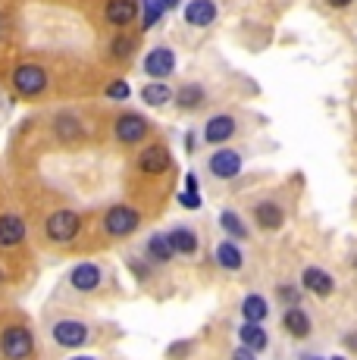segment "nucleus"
<instances>
[{"mask_svg": "<svg viewBox=\"0 0 357 360\" xmlns=\"http://www.w3.org/2000/svg\"><path fill=\"white\" fill-rule=\"evenodd\" d=\"M32 348H35V338L22 326H10L0 335V351H4L6 360H25L32 354Z\"/></svg>", "mask_w": 357, "mask_h": 360, "instance_id": "f257e3e1", "label": "nucleus"}, {"mask_svg": "<svg viewBox=\"0 0 357 360\" xmlns=\"http://www.w3.org/2000/svg\"><path fill=\"white\" fill-rule=\"evenodd\" d=\"M44 85H47V75H44V69L35 66V63H22L16 72H13V88H16L19 94H25V98L41 94Z\"/></svg>", "mask_w": 357, "mask_h": 360, "instance_id": "f03ea898", "label": "nucleus"}, {"mask_svg": "<svg viewBox=\"0 0 357 360\" xmlns=\"http://www.w3.org/2000/svg\"><path fill=\"white\" fill-rule=\"evenodd\" d=\"M79 213L72 210H57L51 219H47V235H51L53 241H72L75 235H79Z\"/></svg>", "mask_w": 357, "mask_h": 360, "instance_id": "7ed1b4c3", "label": "nucleus"}, {"mask_svg": "<svg viewBox=\"0 0 357 360\" xmlns=\"http://www.w3.org/2000/svg\"><path fill=\"white\" fill-rule=\"evenodd\" d=\"M138 223H141V217L132 207H113V210H107V219H104L110 235H129L138 229Z\"/></svg>", "mask_w": 357, "mask_h": 360, "instance_id": "20e7f679", "label": "nucleus"}, {"mask_svg": "<svg viewBox=\"0 0 357 360\" xmlns=\"http://www.w3.org/2000/svg\"><path fill=\"white\" fill-rule=\"evenodd\" d=\"M144 72L154 75V79H167L169 72H176V53L169 47H154L144 57Z\"/></svg>", "mask_w": 357, "mask_h": 360, "instance_id": "39448f33", "label": "nucleus"}, {"mask_svg": "<svg viewBox=\"0 0 357 360\" xmlns=\"http://www.w3.org/2000/svg\"><path fill=\"white\" fill-rule=\"evenodd\" d=\"M144 135H148V122H144V116L126 113V116L116 120V138H119L122 144H138Z\"/></svg>", "mask_w": 357, "mask_h": 360, "instance_id": "423d86ee", "label": "nucleus"}, {"mask_svg": "<svg viewBox=\"0 0 357 360\" xmlns=\"http://www.w3.org/2000/svg\"><path fill=\"white\" fill-rule=\"evenodd\" d=\"M53 338H57V345H63V348H82L88 338V329L75 320H63L53 326Z\"/></svg>", "mask_w": 357, "mask_h": 360, "instance_id": "0eeeda50", "label": "nucleus"}, {"mask_svg": "<svg viewBox=\"0 0 357 360\" xmlns=\"http://www.w3.org/2000/svg\"><path fill=\"white\" fill-rule=\"evenodd\" d=\"M210 172H214L216 179H235L238 172H242V157H238L235 150H216V154L210 157Z\"/></svg>", "mask_w": 357, "mask_h": 360, "instance_id": "6e6552de", "label": "nucleus"}, {"mask_svg": "<svg viewBox=\"0 0 357 360\" xmlns=\"http://www.w3.org/2000/svg\"><path fill=\"white\" fill-rule=\"evenodd\" d=\"M214 19H216V4L214 0H191V4L185 6V22L188 25L204 29V25H210Z\"/></svg>", "mask_w": 357, "mask_h": 360, "instance_id": "1a4fd4ad", "label": "nucleus"}, {"mask_svg": "<svg viewBox=\"0 0 357 360\" xmlns=\"http://www.w3.org/2000/svg\"><path fill=\"white\" fill-rule=\"evenodd\" d=\"M70 282H72V288H79V292H94V288L100 285V269L94 266V263H79V266L72 269Z\"/></svg>", "mask_w": 357, "mask_h": 360, "instance_id": "9d476101", "label": "nucleus"}, {"mask_svg": "<svg viewBox=\"0 0 357 360\" xmlns=\"http://www.w3.org/2000/svg\"><path fill=\"white\" fill-rule=\"evenodd\" d=\"M304 288L307 292H313V295H320V297H329L332 295V288H335V282H332V276L326 273V269H317V266H311V269H304Z\"/></svg>", "mask_w": 357, "mask_h": 360, "instance_id": "9b49d317", "label": "nucleus"}, {"mask_svg": "<svg viewBox=\"0 0 357 360\" xmlns=\"http://www.w3.org/2000/svg\"><path fill=\"white\" fill-rule=\"evenodd\" d=\"M22 238H25V223L22 219L13 217V213L0 217V248H13V245H19Z\"/></svg>", "mask_w": 357, "mask_h": 360, "instance_id": "f8f14e48", "label": "nucleus"}, {"mask_svg": "<svg viewBox=\"0 0 357 360\" xmlns=\"http://www.w3.org/2000/svg\"><path fill=\"white\" fill-rule=\"evenodd\" d=\"M104 16H107V22H113V25H129L138 16V6H135V0H110Z\"/></svg>", "mask_w": 357, "mask_h": 360, "instance_id": "ddd939ff", "label": "nucleus"}, {"mask_svg": "<svg viewBox=\"0 0 357 360\" xmlns=\"http://www.w3.org/2000/svg\"><path fill=\"white\" fill-rule=\"evenodd\" d=\"M204 135H207V141L210 144H223V141H229L232 135H235V120L232 116H214V120L207 122V129H204Z\"/></svg>", "mask_w": 357, "mask_h": 360, "instance_id": "4468645a", "label": "nucleus"}, {"mask_svg": "<svg viewBox=\"0 0 357 360\" xmlns=\"http://www.w3.org/2000/svg\"><path fill=\"white\" fill-rule=\"evenodd\" d=\"M138 166L148 172V176H160V172H167V166H169L167 148H148V150H141Z\"/></svg>", "mask_w": 357, "mask_h": 360, "instance_id": "2eb2a0df", "label": "nucleus"}, {"mask_svg": "<svg viewBox=\"0 0 357 360\" xmlns=\"http://www.w3.org/2000/svg\"><path fill=\"white\" fill-rule=\"evenodd\" d=\"M254 217H257L260 229H279V226H283V219H285V213H283V207H279V204L264 200V204L254 207Z\"/></svg>", "mask_w": 357, "mask_h": 360, "instance_id": "dca6fc26", "label": "nucleus"}, {"mask_svg": "<svg viewBox=\"0 0 357 360\" xmlns=\"http://www.w3.org/2000/svg\"><path fill=\"white\" fill-rule=\"evenodd\" d=\"M283 326L292 332L294 338H307V335H311V320H307V314H304L301 307H288V310H285Z\"/></svg>", "mask_w": 357, "mask_h": 360, "instance_id": "f3484780", "label": "nucleus"}, {"mask_svg": "<svg viewBox=\"0 0 357 360\" xmlns=\"http://www.w3.org/2000/svg\"><path fill=\"white\" fill-rule=\"evenodd\" d=\"M167 238H169V248H173V254H185V257H191V254L197 251V235L188 232V229H173Z\"/></svg>", "mask_w": 357, "mask_h": 360, "instance_id": "a211bd4d", "label": "nucleus"}, {"mask_svg": "<svg viewBox=\"0 0 357 360\" xmlns=\"http://www.w3.org/2000/svg\"><path fill=\"white\" fill-rule=\"evenodd\" d=\"M266 301L260 295H248L242 301V316H245V323H264L266 320Z\"/></svg>", "mask_w": 357, "mask_h": 360, "instance_id": "6ab92c4d", "label": "nucleus"}, {"mask_svg": "<svg viewBox=\"0 0 357 360\" xmlns=\"http://www.w3.org/2000/svg\"><path fill=\"white\" fill-rule=\"evenodd\" d=\"M238 335H242V345L248 351H264L266 348V332H264L260 323H245Z\"/></svg>", "mask_w": 357, "mask_h": 360, "instance_id": "aec40b11", "label": "nucleus"}, {"mask_svg": "<svg viewBox=\"0 0 357 360\" xmlns=\"http://www.w3.org/2000/svg\"><path fill=\"white\" fill-rule=\"evenodd\" d=\"M141 101L148 103V107H163V103L173 101V91H169L163 82H154V85H144L141 88Z\"/></svg>", "mask_w": 357, "mask_h": 360, "instance_id": "412c9836", "label": "nucleus"}, {"mask_svg": "<svg viewBox=\"0 0 357 360\" xmlns=\"http://www.w3.org/2000/svg\"><path fill=\"white\" fill-rule=\"evenodd\" d=\"M216 260L223 263L226 269H242V251H238L235 241H223L216 248Z\"/></svg>", "mask_w": 357, "mask_h": 360, "instance_id": "4be33fe9", "label": "nucleus"}, {"mask_svg": "<svg viewBox=\"0 0 357 360\" xmlns=\"http://www.w3.org/2000/svg\"><path fill=\"white\" fill-rule=\"evenodd\" d=\"M178 107L182 110H195V107H201V101H204V88L201 85H185L182 91H178Z\"/></svg>", "mask_w": 357, "mask_h": 360, "instance_id": "5701e85b", "label": "nucleus"}, {"mask_svg": "<svg viewBox=\"0 0 357 360\" xmlns=\"http://www.w3.org/2000/svg\"><path fill=\"white\" fill-rule=\"evenodd\" d=\"M219 226H223V229L229 232L232 238H248V229H245V223L232 210H223V217H219Z\"/></svg>", "mask_w": 357, "mask_h": 360, "instance_id": "b1692460", "label": "nucleus"}, {"mask_svg": "<svg viewBox=\"0 0 357 360\" xmlns=\"http://www.w3.org/2000/svg\"><path fill=\"white\" fill-rule=\"evenodd\" d=\"M148 254L154 260H169V257H173V248H169L167 235H154V238L148 241Z\"/></svg>", "mask_w": 357, "mask_h": 360, "instance_id": "393cba45", "label": "nucleus"}, {"mask_svg": "<svg viewBox=\"0 0 357 360\" xmlns=\"http://www.w3.org/2000/svg\"><path fill=\"white\" fill-rule=\"evenodd\" d=\"M163 16V6L157 4V0H144V29H150V25H157Z\"/></svg>", "mask_w": 357, "mask_h": 360, "instance_id": "a878e982", "label": "nucleus"}, {"mask_svg": "<svg viewBox=\"0 0 357 360\" xmlns=\"http://www.w3.org/2000/svg\"><path fill=\"white\" fill-rule=\"evenodd\" d=\"M57 131L63 138H75V135H79V126H75L72 116H60V120H57Z\"/></svg>", "mask_w": 357, "mask_h": 360, "instance_id": "bb28decb", "label": "nucleus"}, {"mask_svg": "<svg viewBox=\"0 0 357 360\" xmlns=\"http://www.w3.org/2000/svg\"><path fill=\"white\" fill-rule=\"evenodd\" d=\"M110 51H113V57L126 60L129 53H132V38H116V41H113V47H110Z\"/></svg>", "mask_w": 357, "mask_h": 360, "instance_id": "cd10ccee", "label": "nucleus"}, {"mask_svg": "<svg viewBox=\"0 0 357 360\" xmlns=\"http://www.w3.org/2000/svg\"><path fill=\"white\" fill-rule=\"evenodd\" d=\"M107 98H113V101H126V98H129V85H126V82H113V85L107 88Z\"/></svg>", "mask_w": 357, "mask_h": 360, "instance_id": "c85d7f7f", "label": "nucleus"}, {"mask_svg": "<svg viewBox=\"0 0 357 360\" xmlns=\"http://www.w3.org/2000/svg\"><path fill=\"white\" fill-rule=\"evenodd\" d=\"M279 297H283V301H285V304H292V307H294V304H298V301H301L298 288H292V285H279Z\"/></svg>", "mask_w": 357, "mask_h": 360, "instance_id": "c756f323", "label": "nucleus"}, {"mask_svg": "<svg viewBox=\"0 0 357 360\" xmlns=\"http://www.w3.org/2000/svg\"><path fill=\"white\" fill-rule=\"evenodd\" d=\"M178 200H182V207H188V210H197V207H201V198H197V191H185Z\"/></svg>", "mask_w": 357, "mask_h": 360, "instance_id": "7c9ffc66", "label": "nucleus"}, {"mask_svg": "<svg viewBox=\"0 0 357 360\" xmlns=\"http://www.w3.org/2000/svg\"><path fill=\"white\" fill-rule=\"evenodd\" d=\"M232 360H254V351H248V348H238L235 354H232Z\"/></svg>", "mask_w": 357, "mask_h": 360, "instance_id": "2f4dec72", "label": "nucleus"}, {"mask_svg": "<svg viewBox=\"0 0 357 360\" xmlns=\"http://www.w3.org/2000/svg\"><path fill=\"white\" fill-rule=\"evenodd\" d=\"M185 191H197V179L195 176H185Z\"/></svg>", "mask_w": 357, "mask_h": 360, "instance_id": "473e14b6", "label": "nucleus"}, {"mask_svg": "<svg viewBox=\"0 0 357 360\" xmlns=\"http://www.w3.org/2000/svg\"><path fill=\"white\" fill-rule=\"evenodd\" d=\"M326 4H329V6H339V10H342V6H348V4H354V0H326Z\"/></svg>", "mask_w": 357, "mask_h": 360, "instance_id": "72a5a7b5", "label": "nucleus"}, {"mask_svg": "<svg viewBox=\"0 0 357 360\" xmlns=\"http://www.w3.org/2000/svg\"><path fill=\"white\" fill-rule=\"evenodd\" d=\"M157 4H160V6H163V10H173V6L178 4V0H157Z\"/></svg>", "mask_w": 357, "mask_h": 360, "instance_id": "f704fd0d", "label": "nucleus"}, {"mask_svg": "<svg viewBox=\"0 0 357 360\" xmlns=\"http://www.w3.org/2000/svg\"><path fill=\"white\" fill-rule=\"evenodd\" d=\"M348 348L357 351V335H348Z\"/></svg>", "mask_w": 357, "mask_h": 360, "instance_id": "c9c22d12", "label": "nucleus"}, {"mask_svg": "<svg viewBox=\"0 0 357 360\" xmlns=\"http://www.w3.org/2000/svg\"><path fill=\"white\" fill-rule=\"evenodd\" d=\"M75 360H91V357H75Z\"/></svg>", "mask_w": 357, "mask_h": 360, "instance_id": "e433bc0d", "label": "nucleus"}, {"mask_svg": "<svg viewBox=\"0 0 357 360\" xmlns=\"http://www.w3.org/2000/svg\"><path fill=\"white\" fill-rule=\"evenodd\" d=\"M354 266H357V260H354Z\"/></svg>", "mask_w": 357, "mask_h": 360, "instance_id": "4c0bfd02", "label": "nucleus"}, {"mask_svg": "<svg viewBox=\"0 0 357 360\" xmlns=\"http://www.w3.org/2000/svg\"><path fill=\"white\" fill-rule=\"evenodd\" d=\"M335 360H342V357H335Z\"/></svg>", "mask_w": 357, "mask_h": 360, "instance_id": "58836bf2", "label": "nucleus"}]
</instances>
